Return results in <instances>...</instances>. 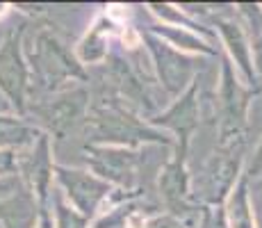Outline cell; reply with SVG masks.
<instances>
[{"instance_id": "7402d4cb", "label": "cell", "mask_w": 262, "mask_h": 228, "mask_svg": "<svg viewBox=\"0 0 262 228\" xmlns=\"http://www.w3.org/2000/svg\"><path fill=\"white\" fill-rule=\"evenodd\" d=\"M199 228H228L224 210H221V208H205Z\"/></svg>"}, {"instance_id": "e0dca14e", "label": "cell", "mask_w": 262, "mask_h": 228, "mask_svg": "<svg viewBox=\"0 0 262 228\" xmlns=\"http://www.w3.org/2000/svg\"><path fill=\"white\" fill-rule=\"evenodd\" d=\"M242 12L249 16V23L253 28L251 32V57H253L255 78H262V9L260 5H239Z\"/></svg>"}, {"instance_id": "5b68a950", "label": "cell", "mask_w": 262, "mask_h": 228, "mask_svg": "<svg viewBox=\"0 0 262 228\" xmlns=\"http://www.w3.org/2000/svg\"><path fill=\"white\" fill-rule=\"evenodd\" d=\"M30 71L23 55V30L12 32L0 46V89L18 114H25Z\"/></svg>"}, {"instance_id": "d4e9b609", "label": "cell", "mask_w": 262, "mask_h": 228, "mask_svg": "<svg viewBox=\"0 0 262 228\" xmlns=\"http://www.w3.org/2000/svg\"><path fill=\"white\" fill-rule=\"evenodd\" d=\"M18 171V158L14 151H0V176L16 174Z\"/></svg>"}, {"instance_id": "603a6c76", "label": "cell", "mask_w": 262, "mask_h": 228, "mask_svg": "<svg viewBox=\"0 0 262 228\" xmlns=\"http://www.w3.org/2000/svg\"><path fill=\"white\" fill-rule=\"evenodd\" d=\"M142 228H187V226L176 215L169 212V215H155V217H150V219H146Z\"/></svg>"}, {"instance_id": "2e32d148", "label": "cell", "mask_w": 262, "mask_h": 228, "mask_svg": "<svg viewBox=\"0 0 262 228\" xmlns=\"http://www.w3.org/2000/svg\"><path fill=\"white\" fill-rule=\"evenodd\" d=\"M39 130L32 128L21 119H12V116H0V151H12V149H25L32 146L39 139Z\"/></svg>"}, {"instance_id": "5bb4252c", "label": "cell", "mask_w": 262, "mask_h": 228, "mask_svg": "<svg viewBox=\"0 0 262 228\" xmlns=\"http://www.w3.org/2000/svg\"><path fill=\"white\" fill-rule=\"evenodd\" d=\"M224 215L228 228H255L253 210H251V201H249V178L244 174L239 176L233 192L226 199Z\"/></svg>"}, {"instance_id": "4316f807", "label": "cell", "mask_w": 262, "mask_h": 228, "mask_svg": "<svg viewBox=\"0 0 262 228\" xmlns=\"http://www.w3.org/2000/svg\"><path fill=\"white\" fill-rule=\"evenodd\" d=\"M3 9H5V5H0V14H3Z\"/></svg>"}, {"instance_id": "4fadbf2b", "label": "cell", "mask_w": 262, "mask_h": 228, "mask_svg": "<svg viewBox=\"0 0 262 228\" xmlns=\"http://www.w3.org/2000/svg\"><path fill=\"white\" fill-rule=\"evenodd\" d=\"M160 192H162L164 201L173 212L185 210L189 201V176L185 169V160L173 155V160L160 174ZM171 212V215H173Z\"/></svg>"}, {"instance_id": "3957f363", "label": "cell", "mask_w": 262, "mask_h": 228, "mask_svg": "<svg viewBox=\"0 0 262 228\" xmlns=\"http://www.w3.org/2000/svg\"><path fill=\"white\" fill-rule=\"evenodd\" d=\"M87 128L92 130L94 139L100 146L105 141H114L117 146H135L139 141H150V144H171L169 137H164L160 130L148 128V126L139 123L137 119L128 116L123 110L103 108L87 119Z\"/></svg>"}, {"instance_id": "cb8c5ba5", "label": "cell", "mask_w": 262, "mask_h": 228, "mask_svg": "<svg viewBox=\"0 0 262 228\" xmlns=\"http://www.w3.org/2000/svg\"><path fill=\"white\" fill-rule=\"evenodd\" d=\"M242 174H244L249 180H258V178H262V139H260V144L255 146L253 155H251L249 167H246V169L242 171Z\"/></svg>"}, {"instance_id": "484cf974", "label": "cell", "mask_w": 262, "mask_h": 228, "mask_svg": "<svg viewBox=\"0 0 262 228\" xmlns=\"http://www.w3.org/2000/svg\"><path fill=\"white\" fill-rule=\"evenodd\" d=\"M37 228H55L53 219H50V215L43 210V208H39V224H37Z\"/></svg>"}, {"instance_id": "52a82bcc", "label": "cell", "mask_w": 262, "mask_h": 228, "mask_svg": "<svg viewBox=\"0 0 262 228\" xmlns=\"http://www.w3.org/2000/svg\"><path fill=\"white\" fill-rule=\"evenodd\" d=\"M146 44H148V50L153 55L155 69H158V75L162 80L164 89L171 96H180L191 85V78H194L191 59L153 32L146 34Z\"/></svg>"}, {"instance_id": "7a4b0ae2", "label": "cell", "mask_w": 262, "mask_h": 228, "mask_svg": "<svg viewBox=\"0 0 262 228\" xmlns=\"http://www.w3.org/2000/svg\"><path fill=\"white\" fill-rule=\"evenodd\" d=\"M32 46L34 48L30 53V59H32L34 73L46 89H57L62 82L84 78L80 59H75L53 32H46V30L39 32Z\"/></svg>"}, {"instance_id": "ac0fdd59", "label": "cell", "mask_w": 262, "mask_h": 228, "mask_svg": "<svg viewBox=\"0 0 262 228\" xmlns=\"http://www.w3.org/2000/svg\"><path fill=\"white\" fill-rule=\"evenodd\" d=\"M107 39L103 37V21H98L94 25V30L84 37V42L80 44L78 55H80V62H98L107 55Z\"/></svg>"}, {"instance_id": "7c38bea8", "label": "cell", "mask_w": 262, "mask_h": 228, "mask_svg": "<svg viewBox=\"0 0 262 228\" xmlns=\"http://www.w3.org/2000/svg\"><path fill=\"white\" fill-rule=\"evenodd\" d=\"M214 23L219 28L221 39H224L226 48L230 53V59H235V64L239 67L244 82L253 85L255 71H253V57H251V42L246 37L244 28L237 21H233V18H216Z\"/></svg>"}, {"instance_id": "d6986e66", "label": "cell", "mask_w": 262, "mask_h": 228, "mask_svg": "<svg viewBox=\"0 0 262 228\" xmlns=\"http://www.w3.org/2000/svg\"><path fill=\"white\" fill-rule=\"evenodd\" d=\"M155 32H158V37L164 34L167 39L176 42L178 48H191V50H199V53H205V55H214V48H210L203 39L194 37V34L187 32V30H178V28H171V25H158Z\"/></svg>"}, {"instance_id": "30bf717a", "label": "cell", "mask_w": 262, "mask_h": 228, "mask_svg": "<svg viewBox=\"0 0 262 228\" xmlns=\"http://www.w3.org/2000/svg\"><path fill=\"white\" fill-rule=\"evenodd\" d=\"M196 98H199V87H196V82H191L167 112H162L158 119H153L155 126H164V128L173 130L178 135V151H176V155L183 160L187 158L189 137L199 128V100Z\"/></svg>"}, {"instance_id": "6da1fadb", "label": "cell", "mask_w": 262, "mask_h": 228, "mask_svg": "<svg viewBox=\"0 0 262 228\" xmlns=\"http://www.w3.org/2000/svg\"><path fill=\"white\" fill-rule=\"evenodd\" d=\"M255 91L246 85H242L235 78L233 64L224 59L221 64V85H219V98H221V149H233L242 144L249 119V108Z\"/></svg>"}, {"instance_id": "ffe728a7", "label": "cell", "mask_w": 262, "mask_h": 228, "mask_svg": "<svg viewBox=\"0 0 262 228\" xmlns=\"http://www.w3.org/2000/svg\"><path fill=\"white\" fill-rule=\"evenodd\" d=\"M55 228H89V219L80 215L75 208H71L62 199V194H55Z\"/></svg>"}, {"instance_id": "8fae6325", "label": "cell", "mask_w": 262, "mask_h": 228, "mask_svg": "<svg viewBox=\"0 0 262 228\" xmlns=\"http://www.w3.org/2000/svg\"><path fill=\"white\" fill-rule=\"evenodd\" d=\"M18 169L23 171V178L28 180V187L37 192L39 203H46L48 192H50V180H53V158H50V137L46 133L39 135V139L30 146V153L18 162Z\"/></svg>"}, {"instance_id": "9c48e42d", "label": "cell", "mask_w": 262, "mask_h": 228, "mask_svg": "<svg viewBox=\"0 0 262 228\" xmlns=\"http://www.w3.org/2000/svg\"><path fill=\"white\" fill-rule=\"evenodd\" d=\"M139 153L123 149V146H89L87 162L92 164L94 174L105 182H119V185H130L137 174Z\"/></svg>"}, {"instance_id": "9a60e30c", "label": "cell", "mask_w": 262, "mask_h": 228, "mask_svg": "<svg viewBox=\"0 0 262 228\" xmlns=\"http://www.w3.org/2000/svg\"><path fill=\"white\" fill-rule=\"evenodd\" d=\"M37 221V205L30 194L9 196L0 203V224L5 228H34Z\"/></svg>"}, {"instance_id": "8992f818", "label": "cell", "mask_w": 262, "mask_h": 228, "mask_svg": "<svg viewBox=\"0 0 262 228\" xmlns=\"http://www.w3.org/2000/svg\"><path fill=\"white\" fill-rule=\"evenodd\" d=\"M55 178L62 185L64 194L69 196V201L73 208L84 215L87 219H92L96 210L100 208L105 199L112 192V185L98 178L96 174H87L80 169H67V167H55Z\"/></svg>"}, {"instance_id": "44dd1931", "label": "cell", "mask_w": 262, "mask_h": 228, "mask_svg": "<svg viewBox=\"0 0 262 228\" xmlns=\"http://www.w3.org/2000/svg\"><path fill=\"white\" fill-rule=\"evenodd\" d=\"M249 201H251V210H253L255 228H262V178L253 180V187H251L249 180Z\"/></svg>"}, {"instance_id": "ba28073f", "label": "cell", "mask_w": 262, "mask_h": 228, "mask_svg": "<svg viewBox=\"0 0 262 228\" xmlns=\"http://www.w3.org/2000/svg\"><path fill=\"white\" fill-rule=\"evenodd\" d=\"M89 94L87 89L78 87L71 91H62L59 96L46 100V103L34 105V114L48 126V130L55 137H67V133L78 123L87 112Z\"/></svg>"}, {"instance_id": "277c9868", "label": "cell", "mask_w": 262, "mask_h": 228, "mask_svg": "<svg viewBox=\"0 0 262 228\" xmlns=\"http://www.w3.org/2000/svg\"><path fill=\"white\" fill-rule=\"evenodd\" d=\"M242 176V155L239 146L219 149L212 158L205 162L203 171L196 182V196H201L208 208H221L228 194L233 192L235 182Z\"/></svg>"}]
</instances>
